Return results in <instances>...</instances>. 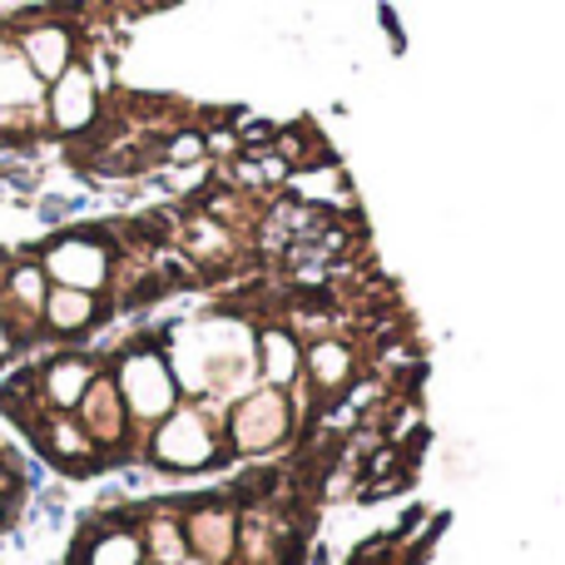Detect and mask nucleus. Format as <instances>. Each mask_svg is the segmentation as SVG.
<instances>
[{
    "label": "nucleus",
    "instance_id": "f257e3e1",
    "mask_svg": "<svg viewBox=\"0 0 565 565\" xmlns=\"http://www.w3.org/2000/svg\"><path fill=\"white\" fill-rule=\"evenodd\" d=\"M139 441H145L149 467L169 471V477H199V471H214L228 457L218 407H204V402H179Z\"/></svg>",
    "mask_w": 565,
    "mask_h": 565
},
{
    "label": "nucleus",
    "instance_id": "f03ea898",
    "mask_svg": "<svg viewBox=\"0 0 565 565\" xmlns=\"http://www.w3.org/2000/svg\"><path fill=\"white\" fill-rule=\"evenodd\" d=\"M105 372L115 377V392H119V402H125V412H129L135 437H145L159 417H169V412L184 402L174 367H169L164 348H159L154 338L129 342V348L115 358V367H105Z\"/></svg>",
    "mask_w": 565,
    "mask_h": 565
},
{
    "label": "nucleus",
    "instance_id": "7ed1b4c3",
    "mask_svg": "<svg viewBox=\"0 0 565 565\" xmlns=\"http://www.w3.org/2000/svg\"><path fill=\"white\" fill-rule=\"evenodd\" d=\"M218 422H224V447L228 457H274L292 437H298V417H292V397L278 387H264L254 382L248 392H238L234 402L218 407Z\"/></svg>",
    "mask_w": 565,
    "mask_h": 565
},
{
    "label": "nucleus",
    "instance_id": "20e7f679",
    "mask_svg": "<svg viewBox=\"0 0 565 565\" xmlns=\"http://www.w3.org/2000/svg\"><path fill=\"white\" fill-rule=\"evenodd\" d=\"M45 268L50 282L60 288H85V292H109L115 288V268H119V248L109 244V234H60L45 254L35 258Z\"/></svg>",
    "mask_w": 565,
    "mask_h": 565
},
{
    "label": "nucleus",
    "instance_id": "39448f33",
    "mask_svg": "<svg viewBox=\"0 0 565 565\" xmlns=\"http://www.w3.org/2000/svg\"><path fill=\"white\" fill-rule=\"evenodd\" d=\"M40 115H45V129L50 135H89V129H99V119H105V89L89 79V70L70 65L60 79H50L45 85V99H40Z\"/></svg>",
    "mask_w": 565,
    "mask_h": 565
},
{
    "label": "nucleus",
    "instance_id": "423d86ee",
    "mask_svg": "<svg viewBox=\"0 0 565 565\" xmlns=\"http://www.w3.org/2000/svg\"><path fill=\"white\" fill-rule=\"evenodd\" d=\"M362 372L367 367H362V348L352 332H322V338L302 342V382H308V392L322 407L338 402Z\"/></svg>",
    "mask_w": 565,
    "mask_h": 565
},
{
    "label": "nucleus",
    "instance_id": "0eeeda50",
    "mask_svg": "<svg viewBox=\"0 0 565 565\" xmlns=\"http://www.w3.org/2000/svg\"><path fill=\"white\" fill-rule=\"evenodd\" d=\"M10 40H15V55L25 60L40 85L60 79L79 60V50H85L79 30L60 15H40V20H25V25H10Z\"/></svg>",
    "mask_w": 565,
    "mask_h": 565
},
{
    "label": "nucleus",
    "instance_id": "6e6552de",
    "mask_svg": "<svg viewBox=\"0 0 565 565\" xmlns=\"http://www.w3.org/2000/svg\"><path fill=\"white\" fill-rule=\"evenodd\" d=\"M75 417H79V427L95 437V447L105 451V457H119L125 447H135V427H129V412H125V402H119V392H115V377H109L105 367L95 372V382L85 387V397L75 402Z\"/></svg>",
    "mask_w": 565,
    "mask_h": 565
},
{
    "label": "nucleus",
    "instance_id": "1a4fd4ad",
    "mask_svg": "<svg viewBox=\"0 0 565 565\" xmlns=\"http://www.w3.org/2000/svg\"><path fill=\"white\" fill-rule=\"evenodd\" d=\"M184 541L189 556L209 561V565H234V546H238V501H194L184 507Z\"/></svg>",
    "mask_w": 565,
    "mask_h": 565
},
{
    "label": "nucleus",
    "instance_id": "9d476101",
    "mask_svg": "<svg viewBox=\"0 0 565 565\" xmlns=\"http://www.w3.org/2000/svg\"><path fill=\"white\" fill-rule=\"evenodd\" d=\"M30 437H35L40 451H45L60 471H70V477H85V471H95L99 461H105V451H99L95 437L79 427L75 412H45V417L30 427Z\"/></svg>",
    "mask_w": 565,
    "mask_h": 565
},
{
    "label": "nucleus",
    "instance_id": "9b49d317",
    "mask_svg": "<svg viewBox=\"0 0 565 565\" xmlns=\"http://www.w3.org/2000/svg\"><path fill=\"white\" fill-rule=\"evenodd\" d=\"M254 382L278 392L302 382V338L282 318H268L254 328Z\"/></svg>",
    "mask_w": 565,
    "mask_h": 565
},
{
    "label": "nucleus",
    "instance_id": "f8f14e48",
    "mask_svg": "<svg viewBox=\"0 0 565 565\" xmlns=\"http://www.w3.org/2000/svg\"><path fill=\"white\" fill-rule=\"evenodd\" d=\"M109 312L105 292H85V288H60L50 282L45 308H40V328L50 338H85V332L99 328V318Z\"/></svg>",
    "mask_w": 565,
    "mask_h": 565
},
{
    "label": "nucleus",
    "instance_id": "ddd939ff",
    "mask_svg": "<svg viewBox=\"0 0 565 565\" xmlns=\"http://www.w3.org/2000/svg\"><path fill=\"white\" fill-rule=\"evenodd\" d=\"M282 194H292V199H302V204H312V209H322V214H352V189H348V174H342V164L338 159H312V164H302V169H292L288 179H282Z\"/></svg>",
    "mask_w": 565,
    "mask_h": 565
},
{
    "label": "nucleus",
    "instance_id": "4468645a",
    "mask_svg": "<svg viewBox=\"0 0 565 565\" xmlns=\"http://www.w3.org/2000/svg\"><path fill=\"white\" fill-rule=\"evenodd\" d=\"M99 362L95 358H79V352H65V358L45 362L40 372H30L35 382V397L45 412H75V402L85 397V387L95 382Z\"/></svg>",
    "mask_w": 565,
    "mask_h": 565
},
{
    "label": "nucleus",
    "instance_id": "2eb2a0df",
    "mask_svg": "<svg viewBox=\"0 0 565 565\" xmlns=\"http://www.w3.org/2000/svg\"><path fill=\"white\" fill-rule=\"evenodd\" d=\"M45 292H50V278L35 258L25 264H10L6 278H0V308H6L10 328L25 338V332L40 328V308H45Z\"/></svg>",
    "mask_w": 565,
    "mask_h": 565
},
{
    "label": "nucleus",
    "instance_id": "dca6fc26",
    "mask_svg": "<svg viewBox=\"0 0 565 565\" xmlns=\"http://www.w3.org/2000/svg\"><path fill=\"white\" fill-rule=\"evenodd\" d=\"M139 541H145V561L154 565H179L189 556L184 541V507H149L145 516L135 521Z\"/></svg>",
    "mask_w": 565,
    "mask_h": 565
},
{
    "label": "nucleus",
    "instance_id": "f3484780",
    "mask_svg": "<svg viewBox=\"0 0 565 565\" xmlns=\"http://www.w3.org/2000/svg\"><path fill=\"white\" fill-rule=\"evenodd\" d=\"M145 561V541L129 521H99V531L85 541L79 565H139Z\"/></svg>",
    "mask_w": 565,
    "mask_h": 565
},
{
    "label": "nucleus",
    "instance_id": "a211bd4d",
    "mask_svg": "<svg viewBox=\"0 0 565 565\" xmlns=\"http://www.w3.org/2000/svg\"><path fill=\"white\" fill-rule=\"evenodd\" d=\"M20 491V477H15V467H10V457L0 451V497H15Z\"/></svg>",
    "mask_w": 565,
    "mask_h": 565
},
{
    "label": "nucleus",
    "instance_id": "6ab92c4d",
    "mask_svg": "<svg viewBox=\"0 0 565 565\" xmlns=\"http://www.w3.org/2000/svg\"><path fill=\"white\" fill-rule=\"evenodd\" d=\"M15 342H20V332L10 328V318H6V308H0V362L10 358V352H15Z\"/></svg>",
    "mask_w": 565,
    "mask_h": 565
},
{
    "label": "nucleus",
    "instance_id": "aec40b11",
    "mask_svg": "<svg viewBox=\"0 0 565 565\" xmlns=\"http://www.w3.org/2000/svg\"><path fill=\"white\" fill-rule=\"evenodd\" d=\"M179 565H209V561H199V556H184V561H179Z\"/></svg>",
    "mask_w": 565,
    "mask_h": 565
},
{
    "label": "nucleus",
    "instance_id": "412c9836",
    "mask_svg": "<svg viewBox=\"0 0 565 565\" xmlns=\"http://www.w3.org/2000/svg\"><path fill=\"white\" fill-rule=\"evenodd\" d=\"M139 565H154V561H139Z\"/></svg>",
    "mask_w": 565,
    "mask_h": 565
}]
</instances>
